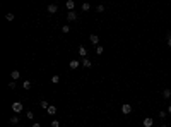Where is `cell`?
Masks as SVG:
<instances>
[{"instance_id": "cell-1", "label": "cell", "mask_w": 171, "mask_h": 127, "mask_svg": "<svg viewBox=\"0 0 171 127\" xmlns=\"http://www.w3.org/2000/svg\"><path fill=\"white\" fill-rule=\"evenodd\" d=\"M12 112H14V113H21V112H22L24 110V105L21 103V101H16V103H12Z\"/></svg>"}, {"instance_id": "cell-2", "label": "cell", "mask_w": 171, "mask_h": 127, "mask_svg": "<svg viewBox=\"0 0 171 127\" xmlns=\"http://www.w3.org/2000/svg\"><path fill=\"white\" fill-rule=\"evenodd\" d=\"M130 112H132V105H128V103L121 105V113H123V115H128Z\"/></svg>"}, {"instance_id": "cell-3", "label": "cell", "mask_w": 171, "mask_h": 127, "mask_svg": "<svg viewBox=\"0 0 171 127\" xmlns=\"http://www.w3.org/2000/svg\"><path fill=\"white\" fill-rule=\"evenodd\" d=\"M142 124H144V127H152V125H154V120H152V117H145Z\"/></svg>"}, {"instance_id": "cell-4", "label": "cell", "mask_w": 171, "mask_h": 127, "mask_svg": "<svg viewBox=\"0 0 171 127\" xmlns=\"http://www.w3.org/2000/svg\"><path fill=\"white\" fill-rule=\"evenodd\" d=\"M65 7L68 9V12H72L74 10V7H75V2L74 0H67V2H65Z\"/></svg>"}, {"instance_id": "cell-5", "label": "cell", "mask_w": 171, "mask_h": 127, "mask_svg": "<svg viewBox=\"0 0 171 127\" xmlns=\"http://www.w3.org/2000/svg\"><path fill=\"white\" fill-rule=\"evenodd\" d=\"M57 10H58L57 4H50V5H48V12H50V14H57Z\"/></svg>"}, {"instance_id": "cell-6", "label": "cell", "mask_w": 171, "mask_h": 127, "mask_svg": "<svg viewBox=\"0 0 171 127\" xmlns=\"http://www.w3.org/2000/svg\"><path fill=\"white\" fill-rule=\"evenodd\" d=\"M46 113H48V115H55V113H57V107H55V105H50L48 110H46Z\"/></svg>"}, {"instance_id": "cell-7", "label": "cell", "mask_w": 171, "mask_h": 127, "mask_svg": "<svg viewBox=\"0 0 171 127\" xmlns=\"http://www.w3.org/2000/svg\"><path fill=\"white\" fill-rule=\"evenodd\" d=\"M79 55H80L82 58H86V57H87V50H86V46H82V45L79 46Z\"/></svg>"}, {"instance_id": "cell-8", "label": "cell", "mask_w": 171, "mask_h": 127, "mask_svg": "<svg viewBox=\"0 0 171 127\" xmlns=\"http://www.w3.org/2000/svg\"><path fill=\"white\" fill-rule=\"evenodd\" d=\"M67 19H68V21H75V19H77V12H75V10L68 12V14H67Z\"/></svg>"}, {"instance_id": "cell-9", "label": "cell", "mask_w": 171, "mask_h": 127, "mask_svg": "<svg viewBox=\"0 0 171 127\" xmlns=\"http://www.w3.org/2000/svg\"><path fill=\"white\" fill-rule=\"evenodd\" d=\"M89 41H91L92 45H97V43H99V38H97V35H91L89 36Z\"/></svg>"}, {"instance_id": "cell-10", "label": "cell", "mask_w": 171, "mask_h": 127, "mask_svg": "<svg viewBox=\"0 0 171 127\" xmlns=\"http://www.w3.org/2000/svg\"><path fill=\"white\" fill-rule=\"evenodd\" d=\"M163 98H164V100L171 98V89H168V88H166L164 91H163Z\"/></svg>"}, {"instance_id": "cell-11", "label": "cell", "mask_w": 171, "mask_h": 127, "mask_svg": "<svg viewBox=\"0 0 171 127\" xmlns=\"http://www.w3.org/2000/svg\"><path fill=\"white\" fill-rule=\"evenodd\" d=\"M82 65H84V67H87V69H89V67H91L92 64H91V60H89V58L86 57V58H82Z\"/></svg>"}, {"instance_id": "cell-12", "label": "cell", "mask_w": 171, "mask_h": 127, "mask_svg": "<svg viewBox=\"0 0 171 127\" xmlns=\"http://www.w3.org/2000/svg\"><path fill=\"white\" fill-rule=\"evenodd\" d=\"M40 107H41V108H45V110H48V107H50V105H48V101H46V100H41V101H40Z\"/></svg>"}, {"instance_id": "cell-13", "label": "cell", "mask_w": 171, "mask_h": 127, "mask_svg": "<svg viewBox=\"0 0 171 127\" xmlns=\"http://www.w3.org/2000/svg\"><path fill=\"white\" fill-rule=\"evenodd\" d=\"M79 67V60H70V69H77Z\"/></svg>"}, {"instance_id": "cell-14", "label": "cell", "mask_w": 171, "mask_h": 127, "mask_svg": "<svg viewBox=\"0 0 171 127\" xmlns=\"http://www.w3.org/2000/svg\"><path fill=\"white\" fill-rule=\"evenodd\" d=\"M19 76H21V74H19V70H12L10 77H12V79H14V81H16V79H19Z\"/></svg>"}, {"instance_id": "cell-15", "label": "cell", "mask_w": 171, "mask_h": 127, "mask_svg": "<svg viewBox=\"0 0 171 127\" xmlns=\"http://www.w3.org/2000/svg\"><path fill=\"white\" fill-rule=\"evenodd\" d=\"M10 124H12V125H16V124H19V117H17V115L10 117Z\"/></svg>"}, {"instance_id": "cell-16", "label": "cell", "mask_w": 171, "mask_h": 127, "mask_svg": "<svg viewBox=\"0 0 171 127\" xmlns=\"http://www.w3.org/2000/svg\"><path fill=\"white\" fill-rule=\"evenodd\" d=\"M168 117V112H164V110H159V119L163 120V119H166Z\"/></svg>"}, {"instance_id": "cell-17", "label": "cell", "mask_w": 171, "mask_h": 127, "mask_svg": "<svg viewBox=\"0 0 171 127\" xmlns=\"http://www.w3.org/2000/svg\"><path fill=\"white\" fill-rule=\"evenodd\" d=\"M89 9H91V4H87V2H86V4H82V10H84V12H87Z\"/></svg>"}, {"instance_id": "cell-18", "label": "cell", "mask_w": 171, "mask_h": 127, "mask_svg": "<svg viewBox=\"0 0 171 127\" xmlns=\"http://www.w3.org/2000/svg\"><path fill=\"white\" fill-rule=\"evenodd\" d=\"M22 86H24V89H31V81H24Z\"/></svg>"}, {"instance_id": "cell-19", "label": "cell", "mask_w": 171, "mask_h": 127, "mask_svg": "<svg viewBox=\"0 0 171 127\" xmlns=\"http://www.w3.org/2000/svg\"><path fill=\"white\" fill-rule=\"evenodd\" d=\"M58 81H60V76H53V77H51V82H53V84H57Z\"/></svg>"}, {"instance_id": "cell-20", "label": "cell", "mask_w": 171, "mask_h": 127, "mask_svg": "<svg viewBox=\"0 0 171 127\" xmlns=\"http://www.w3.org/2000/svg\"><path fill=\"white\" fill-rule=\"evenodd\" d=\"M5 19H7V21H14V14H10V12L5 14Z\"/></svg>"}, {"instance_id": "cell-21", "label": "cell", "mask_w": 171, "mask_h": 127, "mask_svg": "<svg viewBox=\"0 0 171 127\" xmlns=\"http://www.w3.org/2000/svg\"><path fill=\"white\" fill-rule=\"evenodd\" d=\"M68 31H70V28H68L67 24H65V26H63V28H62V33H63V35H67Z\"/></svg>"}, {"instance_id": "cell-22", "label": "cell", "mask_w": 171, "mask_h": 127, "mask_svg": "<svg viewBox=\"0 0 171 127\" xmlns=\"http://www.w3.org/2000/svg\"><path fill=\"white\" fill-rule=\"evenodd\" d=\"M51 127H60V122L58 120H51Z\"/></svg>"}, {"instance_id": "cell-23", "label": "cell", "mask_w": 171, "mask_h": 127, "mask_svg": "<svg viewBox=\"0 0 171 127\" xmlns=\"http://www.w3.org/2000/svg\"><path fill=\"white\" fill-rule=\"evenodd\" d=\"M26 115H28V119H29V120H33V119H34V113H33V112H28Z\"/></svg>"}, {"instance_id": "cell-24", "label": "cell", "mask_w": 171, "mask_h": 127, "mask_svg": "<svg viewBox=\"0 0 171 127\" xmlns=\"http://www.w3.org/2000/svg\"><path fill=\"white\" fill-rule=\"evenodd\" d=\"M96 53H103V46H101V45L96 46Z\"/></svg>"}, {"instance_id": "cell-25", "label": "cell", "mask_w": 171, "mask_h": 127, "mask_svg": "<svg viewBox=\"0 0 171 127\" xmlns=\"http://www.w3.org/2000/svg\"><path fill=\"white\" fill-rule=\"evenodd\" d=\"M96 10H97V12H103V10H104V5H97Z\"/></svg>"}, {"instance_id": "cell-26", "label": "cell", "mask_w": 171, "mask_h": 127, "mask_svg": "<svg viewBox=\"0 0 171 127\" xmlns=\"http://www.w3.org/2000/svg\"><path fill=\"white\" fill-rule=\"evenodd\" d=\"M31 127H41V124H33Z\"/></svg>"}, {"instance_id": "cell-27", "label": "cell", "mask_w": 171, "mask_h": 127, "mask_svg": "<svg viewBox=\"0 0 171 127\" xmlns=\"http://www.w3.org/2000/svg\"><path fill=\"white\" fill-rule=\"evenodd\" d=\"M168 46H171V36L168 38Z\"/></svg>"}, {"instance_id": "cell-28", "label": "cell", "mask_w": 171, "mask_h": 127, "mask_svg": "<svg viewBox=\"0 0 171 127\" xmlns=\"http://www.w3.org/2000/svg\"><path fill=\"white\" fill-rule=\"evenodd\" d=\"M168 113H169V115H171V105H169V107H168Z\"/></svg>"}, {"instance_id": "cell-29", "label": "cell", "mask_w": 171, "mask_h": 127, "mask_svg": "<svg viewBox=\"0 0 171 127\" xmlns=\"http://www.w3.org/2000/svg\"><path fill=\"white\" fill-rule=\"evenodd\" d=\"M161 127H168V125H161Z\"/></svg>"}]
</instances>
